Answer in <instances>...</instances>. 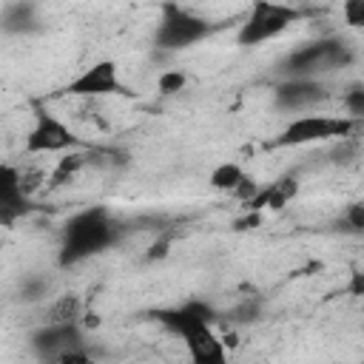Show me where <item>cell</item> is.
<instances>
[{
  "mask_svg": "<svg viewBox=\"0 0 364 364\" xmlns=\"http://www.w3.org/2000/svg\"><path fill=\"white\" fill-rule=\"evenodd\" d=\"M208 34H210V23L202 14H196L193 9L173 6V3L162 6L159 26H156V43H159V48L179 51V48L196 46Z\"/></svg>",
  "mask_w": 364,
  "mask_h": 364,
  "instance_id": "3",
  "label": "cell"
},
{
  "mask_svg": "<svg viewBox=\"0 0 364 364\" xmlns=\"http://www.w3.org/2000/svg\"><path fill=\"white\" fill-rule=\"evenodd\" d=\"M299 17L296 9L284 6V3H253L250 11L245 14L242 26H239V46H259V43H267L273 37H279L293 20Z\"/></svg>",
  "mask_w": 364,
  "mask_h": 364,
  "instance_id": "4",
  "label": "cell"
},
{
  "mask_svg": "<svg viewBox=\"0 0 364 364\" xmlns=\"http://www.w3.org/2000/svg\"><path fill=\"white\" fill-rule=\"evenodd\" d=\"M26 179L17 165L0 162V219H9L26 208Z\"/></svg>",
  "mask_w": 364,
  "mask_h": 364,
  "instance_id": "10",
  "label": "cell"
},
{
  "mask_svg": "<svg viewBox=\"0 0 364 364\" xmlns=\"http://www.w3.org/2000/svg\"><path fill=\"white\" fill-rule=\"evenodd\" d=\"M347 219H350V228H353V230H361V228H364V210H361V205H353Z\"/></svg>",
  "mask_w": 364,
  "mask_h": 364,
  "instance_id": "17",
  "label": "cell"
},
{
  "mask_svg": "<svg viewBox=\"0 0 364 364\" xmlns=\"http://www.w3.org/2000/svg\"><path fill=\"white\" fill-rule=\"evenodd\" d=\"M46 364H91V355L82 347H71L54 358H46Z\"/></svg>",
  "mask_w": 364,
  "mask_h": 364,
  "instance_id": "15",
  "label": "cell"
},
{
  "mask_svg": "<svg viewBox=\"0 0 364 364\" xmlns=\"http://www.w3.org/2000/svg\"><path fill=\"white\" fill-rule=\"evenodd\" d=\"M114 242V219L105 208H85L74 213L63 228L60 262L77 264Z\"/></svg>",
  "mask_w": 364,
  "mask_h": 364,
  "instance_id": "2",
  "label": "cell"
},
{
  "mask_svg": "<svg viewBox=\"0 0 364 364\" xmlns=\"http://www.w3.org/2000/svg\"><path fill=\"white\" fill-rule=\"evenodd\" d=\"M341 14L350 26H361L364 23V0H350L341 6Z\"/></svg>",
  "mask_w": 364,
  "mask_h": 364,
  "instance_id": "16",
  "label": "cell"
},
{
  "mask_svg": "<svg viewBox=\"0 0 364 364\" xmlns=\"http://www.w3.org/2000/svg\"><path fill=\"white\" fill-rule=\"evenodd\" d=\"M208 182H210V188H216V191H228V193L245 196V202L256 193L253 179H247V173H245V168H242L239 162H219V165L210 171Z\"/></svg>",
  "mask_w": 364,
  "mask_h": 364,
  "instance_id": "11",
  "label": "cell"
},
{
  "mask_svg": "<svg viewBox=\"0 0 364 364\" xmlns=\"http://www.w3.org/2000/svg\"><path fill=\"white\" fill-rule=\"evenodd\" d=\"M341 60H344V46L341 43H336V40H316V43H307V46L296 48L287 57V71L293 77H310L313 71L338 65Z\"/></svg>",
  "mask_w": 364,
  "mask_h": 364,
  "instance_id": "8",
  "label": "cell"
},
{
  "mask_svg": "<svg viewBox=\"0 0 364 364\" xmlns=\"http://www.w3.org/2000/svg\"><path fill=\"white\" fill-rule=\"evenodd\" d=\"M74 145H77V134L71 131V125L48 111H40L34 117V125L26 134L28 154H63V151H71Z\"/></svg>",
  "mask_w": 364,
  "mask_h": 364,
  "instance_id": "7",
  "label": "cell"
},
{
  "mask_svg": "<svg viewBox=\"0 0 364 364\" xmlns=\"http://www.w3.org/2000/svg\"><path fill=\"white\" fill-rule=\"evenodd\" d=\"M327 97L324 85L313 77H290L276 88V105L284 111H310Z\"/></svg>",
  "mask_w": 364,
  "mask_h": 364,
  "instance_id": "9",
  "label": "cell"
},
{
  "mask_svg": "<svg viewBox=\"0 0 364 364\" xmlns=\"http://www.w3.org/2000/svg\"><path fill=\"white\" fill-rule=\"evenodd\" d=\"M65 94H71V97H111V94H131V91L122 82L114 60H97V63L85 65L65 85Z\"/></svg>",
  "mask_w": 364,
  "mask_h": 364,
  "instance_id": "6",
  "label": "cell"
},
{
  "mask_svg": "<svg viewBox=\"0 0 364 364\" xmlns=\"http://www.w3.org/2000/svg\"><path fill=\"white\" fill-rule=\"evenodd\" d=\"M80 313H82V304H80L77 296H60V299L48 307L46 324H51V327H68V324H77Z\"/></svg>",
  "mask_w": 364,
  "mask_h": 364,
  "instance_id": "13",
  "label": "cell"
},
{
  "mask_svg": "<svg viewBox=\"0 0 364 364\" xmlns=\"http://www.w3.org/2000/svg\"><path fill=\"white\" fill-rule=\"evenodd\" d=\"M162 321L176 336H182L191 364H228L225 341L216 336V330L208 318V310H202L196 304L176 307V310L162 313Z\"/></svg>",
  "mask_w": 364,
  "mask_h": 364,
  "instance_id": "1",
  "label": "cell"
},
{
  "mask_svg": "<svg viewBox=\"0 0 364 364\" xmlns=\"http://www.w3.org/2000/svg\"><path fill=\"white\" fill-rule=\"evenodd\" d=\"M299 193V182L293 179V176H279L276 182H270V185H264V188H256V193L247 199V208H273V210H279V208H284L293 196Z\"/></svg>",
  "mask_w": 364,
  "mask_h": 364,
  "instance_id": "12",
  "label": "cell"
},
{
  "mask_svg": "<svg viewBox=\"0 0 364 364\" xmlns=\"http://www.w3.org/2000/svg\"><path fill=\"white\" fill-rule=\"evenodd\" d=\"M355 128V119L350 117H330V114H301L279 134V145H310L324 139L347 136Z\"/></svg>",
  "mask_w": 364,
  "mask_h": 364,
  "instance_id": "5",
  "label": "cell"
},
{
  "mask_svg": "<svg viewBox=\"0 0 364 364\" xmlns=\"http://www.w3.org/2000/svg\"><path fill=\"white\" fill-rule=\"evenodd\" d=\"M185 82H188L185 71H179V68H168V71L159 74V80H156V91L165 94V97H171V94H179V91L185 88Z\"/></svg>",
  "mask_w": 364,
  "mask_h": 364,
  "instance_id": "14",
  "label": "cell"
}]
</instances>
